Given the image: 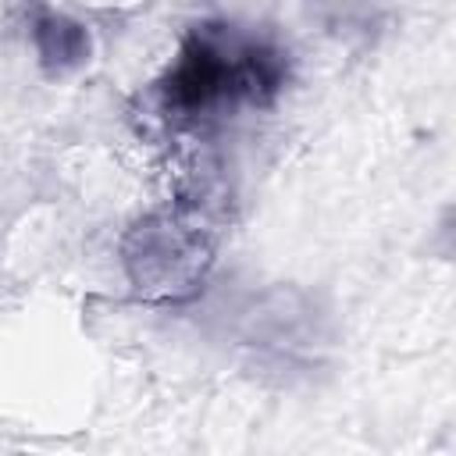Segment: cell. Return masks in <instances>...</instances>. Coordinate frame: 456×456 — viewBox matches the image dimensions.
Listing matches in <instances>:
<instances>
[{
    "mask_svg": "<svg viewBox=\"0 0 456 456\" xmlns=\"http://www.w3.org/2000/svg\"><path fill=\"white\" fill-rule=\"evenodd\" d=\"M121 264L142 299H189L214 264V228L200 207L150 214L125 232Z\"/></svg>",
    "mask_w": 456,
    "mask_h": 456,
    "instance_id": "7a4b0ae2",
    "label": "cell"
},
{
    "mask_svg": "<svg viewBox=\"0 0 456 456\" xmlns=\"http://www.w3.org/2000/svg\"><path fill=\"white\" fill-rule=\"evenodd\" d=\"M32 43L46 68H78L89 57V32L61 11H36Z\"/></svg>",
    "mask_w": 456,
    "mask_h": 456,
    "instance_id": "3957f363",
    "label": "cell"
},
{
    "mask_svg": "<svg viewBox=\"0 0 456 456\" xmlns=\"http://www.w3.org/2000/svg\"><path fill=\"white\" fill-rule=\"evenodd\" d=\"M232 25H200L167 78L160 82V110L171 121H192L221 103L249 100L267 103L285 82V57L281 50L232 36Z\"/></svg>",
    "mask_w": 456,
    "mask_h": 456,
    "instance_id": "6da1fadb",
    "label": "cell"
}]
</instances>
